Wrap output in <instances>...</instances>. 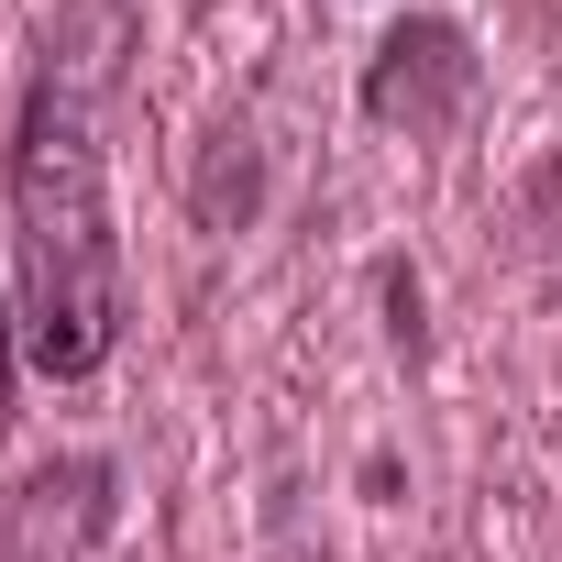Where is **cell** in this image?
I'll use <instances>...</instances> for the list:
<instances>
[{
  "label": "cell",
  "instance_id": "6da1fadb",
  "mask_svg": "<svg viewBox=\"0 0 562 562\" xmlns=\"http://www.w3.org/2000/svg\"><path fill=\"white\" fill-rule=\"evenodd\" d=\"M12 254H23V353L45 375H100L122 342V243L100 188V56L45 45L12 133Z\"/></svg>",
  "mask_w": 562,
  "mask_h": 562
},
{
  "label": "cell",
  "instance_id": "7a4b0ae2",
  "mask_svg": "<svg viewBox=\"0 0 562 562\" xmlns=\"http://www.w3.org/2000/svg\"><path fill=\"white\" fill-rule=\"evenodd\" d=\"M463 89H474L463 34H452V23H397L386 56H375V78H364V111H375V122H408V133H441V122L463 111Z\"/></svg>",
  "mask_w": 562,
  "mask_h": 562
},
{
  "label": "cell",
  "instance_id": "3957f363",
  "mask_svg": "<svg viewBox=\"0 0 562 562\" xmlns=\"http://www.w3.org/2000/svg\"><path fill=\"white\" fill-rule=\"evenodd\" d=\"M12 375H23V342H12V310H0V430H12Z\"/></svg>",
  "mask_w": 562,
  "mask_h": 562
}]
</instances>
